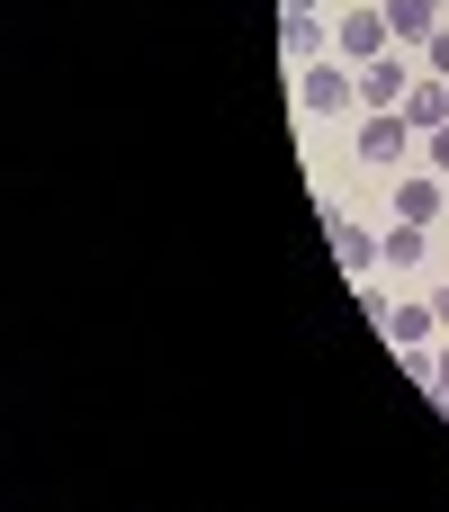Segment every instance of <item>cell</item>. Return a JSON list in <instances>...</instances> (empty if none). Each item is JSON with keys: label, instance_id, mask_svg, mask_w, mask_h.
I'll return each mask as SVG.
<instances>
[{"label": "cell", "instance_id": "cell-1", "mask_svg": "<svg viewBox=\"0 0 449 512\" xmlns=\"http://www.w3.org/2000/svg\"><path fill=\"white\" fill-rule=\"evenodd\" d=\"M297 108H306V117H342V108H360V63H333V54L306 63V72H297Z\"/></svg>", "mask_w": 449, "mask_h": 512}, {"label": "cell", "instance_id": "cell-2", "mask_svg": "<svg viewBox=\"0 0 449 512\" xmlns=\"http://www.w3.org/2000/svg\"><path fill=\"white\" fill-rule=\"evenodd\" d=\"M333 45H342V63H369V54L396 45V27H387V9H342L333 18Z\"/></svg>", "mask_w": 449, "mask_h": 512}, {"label": "cell", "instance_id": "cell-3", "mask_svg": "<svg viewBox=\"0 0 449 512\" xmlns=\"http://www.w3.org/2000/svg\"><path fill=\"white\" fill-rule=\"evenodd\" d=\"M405 90H414V63H405L396 45L360 63V108H405Z\"/></svg>", "mask_w": 449, "mask_h": 512}, {"label": "cell", "instance_id": "cell-4", "mask_svg": "<svg viewBox=\"0 0 449 512\" xmlns=\"http://www.w3.org/2000/svg\"><path fill=\"white\" fill-rule=\"evenodd\" d=\"M405 153H414V126H405V108H369V126H360V162L396 171Z\"/></svg>", "mask_w": 449, "mask_h": 512}, {"label": "cell", "instance_id": "cell-5", "mask_svg": "<svg viewBox=\"0 0 449 512\" xmlns=\"http://www.w3.org/2000/svg\"><path fill=\"white\" fill-rule=\"evenodd\" d=\"M432 333H441L432 306H387V342H396L405 360H432Z\"/></svg>", "mask_w": 449, "mask_h": 512}, {"label": "cell", "instance_id": "cell-6", "mask_svg": "<svg viewBox=\"0 0 449 512\" xmlns=\"http://www.w3.org/2000/svg\"><path fill=\"white\" fill-rule=\"evenodd\" d=\"M441 171H405V180H396V216H405V225H432V216H441Z\"/></svg>", "mask_w": 449, "mask_h": 512}, {"label": "cell", "instance_id": "cell-7", "mask_svg": "<svg viewBox=\"0 0 449 512\" xmlns=\"http://www.w3.org/2000/svg\"><path fill=\"white\" fill-rule=\"evenodd\" d=\"M324 234H333V252H342V270H369V261H378V243H369V234H360V225H351V216H342L333 198H324Z\"/></svg>", "mask_w": 449, "mask_h": 512}, {"label": "cell", "instance_id": "cell-8", "mask_svg": "<svg viewBox=\"0 0 449 512\" xmlns=\"http://www.w3.org/2000/svg\"><path fill=\"white\" fill-rule=\"evenodd\" d=\"M405 126H414V135L449 126V81H414V90H405Z\"/></svg>", "mask_w": 449, "mask_h": 512}, {"label": "cell", "instance_id": "cell-9", "mask_svg": "<svg viewBox=\"0 0 449 512\" xmlns=\"http://www.w3.org/2000/svg\"><path fill=\"white\" fill-rule=\"evenodd\" d=\"M279 45L297 54V72H306V63H324V18H315V9H288V27H279Z\"/></svg>", "mask_w": 449, "mask_h": 512}, {"label": "cell", "instance_id": "cell-10", "mask_svg": "<svg viewBox=\"0 0 449 512\" xmlns=\"http://www.w3.org/2000/svg\"><path fill=\"white\" fill-rule=\"evenodd\" d=\"M387 27H396V36H414V45H432V27H441V0H387Z\"/></svg>", "mask_w": 449, "mask_h": 512}, {"label": "cell", "instance_id": "cell-11", "mask_svg": "<svg viewBox=\"0 0 449 512\" xmlns=\"http://www.w3.org/2000/svg\"><path fill=\"white\" fill-rule=\"evenodd\" d=\"M378 261H387V270H414V261H423V225H396V234L378 243Z\"/></svg>", "mask_w": 449, "mask_h": 512}, {"label": "cell", "instance_id": "cell-12", "mask_svg": "<svg viewBox=\"0 0 449 512\" xmlns=\"http://www.w3.org/2000/svg\"><path fill=\"white\" fill-rule=\"evenodd\" d=\"M432 405H441V414H449V342H441V351H432Z\"/></svg>", "mask_w": 449, "mask_h": 512}, {"label": "cell", "instance_id": "cell-13", "mask_svg": "<svg viewBox=\"0 0 449 512\" xmlns=\"http://www.w3.org/2000/svg\"><path fill=\"white\" fill-rule=\"evenodd\" d=\"M423 153H432V171L449 180V126H432V135H423Z\"/></svg>", "mask_w": 449, "mask_h": 512}, {"label": "cell", "instance_id": "cell-14", "mask_svg": "<svg viewBox=\"0 0 449 512\" xmlns=\"http://www.w3.org/2000/svg\"><path fill=\"white\" fill-rule=\"evenodd\" d=\"M423 54H432V72H441V81H449V18H441V27H432V45H423Z\"/></svg>", "mask_w": 449, "mask_h": 512}, {"label": "cell", "instance_id": "cell-15", "mask_svg": "<svg viewBox=\"0 0 449 512\" xmlns=\"http://www.w3.org/2000/svg\"><path fill=\"white\" fill-rule=\"evenodd\" d=\"M432 315H441V333H449V288H432Z\"/></svg>", "mask_w": 449, "mask_h": 512}, {"label": "cell", "instance_id": "cell-16", "mask_svg": "<svg viewBox=\"0 0 449 512\" xmlns=\"http://www.w3.org/2000/svg\"><path fill=\"white\" fill-rule=\"evenodd\" d=\"M288 9H315V18H324V0H288Z\"/></svg>", "mask_w": 449, "mask_h": 512}]
</instances>
